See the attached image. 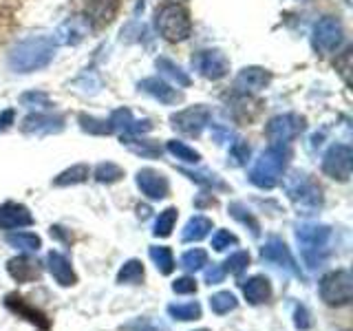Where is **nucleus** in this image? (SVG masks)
<instances>
[{"mask_svg": "<svg viewBox=\"0 0 353 331\" xmlns=\"http://www.w3.org/2000/svg\"><path fill=\"white\" fill-rule=\"evenodd\" d=\"M250 265V254L248 252H236L232 254V257L225 261V272H232V274H241Z\"/></svg>", "mask_w": 353, "mask_h": 331, "instance_id": "nucleus-41", "label": "nucleus"}, {"mask_svg": "<svg viewBox=\"0 0 353 331\" xmlns=\"http://www.w3.org/2000/svg\"><path fill=\"white\" fill-rule=\"evenodd\" d=\"M210 230H212V221H210L208 217H192L181 232V241L183 243L201 241L210 234Z\"/></svg>", "mask_w": 353, "mask_h": 331, "instance_id": "nucleus-24", "label": "nucleus"}, {"mask_svg": "<svg viewBox=\"0 0 353 331\" xmlns=\"http://www.w3.org/2000/svg\"><path fill=\"white\" fill-rule=\"evenodd\" d=\"M143 281V265L137 259H130L121 265V270L117 274L119 285H139Z\"/></svg>", "mask_w": 353, "mask_h": 331, "instance_id": "nucleus-26", "label": "nucleus"}, {"mask_svg": "<svg viewBox=\"0 0 353 331\" xmlns=\"http://www.w3.org/2000/svg\"><path fill=\"white\" fill-rule=\"evenodd\" d=\"M196 69L208 80H221L230 71V62L221 51H201L196 55Z\"/></svg>", "mask_w": 353, "mask_h": 331, "instance_id": "nucleus-13", "label": "nucleus"}, {"mask_svg": "<svg viewBox=\"0 0 353 331\" xmlns=\"http://www.w3.org/2000/svg\"><path fill=\"white\" fill-rule=\"evenodd\" d=\"M329 239L331 228L320 223H305L296 228V241L301 245V257L309 270L323 268L329 259Z\"/></svg>", "mask_w": 353, "mask_h": 331, "instance_id": "nucleus-2", "label": "nucleus"}, {"mask_svg": "<svg viewBox=\"0 0 353 331\" xmlns=\"http://www.w3.org/2000/svg\"><path fill=\"white\" fill-rule=\"evenodd\" d=\"M314 40L316 47H320L323 51H336L342 40H345V33H342V25L336 18H323L316 22L314 27Z\"/></svg>", "mask_w": 353, "mask_h": 331, "instance_id": "nucleus-11", "label": "nucleus"}, {"mask_svg": "<svg viewBox=\"0 0 353 331\" xmlns=\"http://www.w3.org/2000/svg\"><path fill=\"white\" fill-rule=\"evenodd\" d=\"M33 223L31 212L20 203H3L0 205V228L3 230H16Z\"/></svg>", "mask_w": 353, "mask_h": 331, "instance_id": "nucleus-18", "label": "nucleus"}, {"mask_svg": "<svg viewBox=\"0 0 353 331\" xmlns=\"http://www.w3.org/2000/svg\"><path fill=\"white\" fill-rule=\"evenodd\" d=\"M283 188L287 197H290V201L294 203V208L298 210V214L312 217L323 208V190L309 179V174L294 170L285 177Z\"/></svg>", "mask_w": 353, "mask_h": 331, "instance_id": "nucleus-3", "label": "nucleus"}, {"mask_svg": "<svg viewBox=\"0 0 353 331\" xmlns=\"http://www.w3.org/2000/svg\"><path fill=\"white\" fill-rule=\"evenodd\" d=\"M86 31H88V22L84 18H71L58 29L55 40L64 44V47H75V44H80L86 38Z\"/></svg>", "mask_w": 353, "mask_h": 331, "instance_id": "nucleus-21", "label": "nucleus"}, {"mask_svg": "<svg viewBox=\"0 0 353 331\" xmlns=\"http://www.w3.org/2000/svg\"><path fill=\"white\" fill-rule=\"evenodd\" d=\"M157 69H159L165 77H170L172 82L179 84V86H190V77H188V75L181 71V66H176L174 62L165 60V58H159V60H157Z\"/></svg>", "mask_w": 353, "mask_h": 331, "instance_id": "nucleus-34", "label": "nucleus"}, {"mask_svg": "<svg viewBox=\"0 0 353 331\" xmlns=\"http://www.w3.org/2000/svg\"><path fill=\"white\" fill-rule=\"evenodd\" d=\"M261 259H263V261H268V263L279 265V268L287 270V272L294 274V276H303L301 268H298L296 261H294V257H292L290 248H287L285 243H283L281 239H276V237L270 239V241L261 248Z\"/></svg>", "mask_w": 353, "mask_h": 331, "instance_id": "nucleus-9", "label": "nucleus"}, {"mask_svg": "<svg viewBox=\"0 0 353 331\" xmlns=\"http://www.w3.org/2000/svg\"><path fill=\"white\" fill-rule=\"evenodd\" d=\"M119 3L117 0H86L84 20L93 27H104L115 18Z\"/></svg>", "mask_w": 353, "mask_h": 331, "instance_id": "nucleus-14", "label": "nucleus"}, {"mask_svg": "<svg viewBox=\"0 0 353 331\" xmlns=\"http://www.w3.org/2000/svg\"><path fill=\"white\" fill-rule=\"evenodd\" d=\"M239 243V239L232 234V232H228V230H219L216 234L212 237V248L216 250V252H223V250H228L230 245H236Z\"/></svg>", "mask_w": 353, "mask_h": 331, "instance_id": "nucleus-42", "label": "nucleus"}, {"mask_svg": "<svg viewBox=\"0 0 353 331\" xmlns=\"http://www.w3.org/2000/svg\"><path fill=\"white\" fill-rule=\"evenodd\" d=\"M14 121V110H5L3 115H0V130L9 128V124Z\"/></svg>", "mask_w": 353, "mask_h": 331, "instance_id": "nucleus-47", "label": "nucleus"}, {"mask_svg": "<svg viewBox=\"0 0 353 331\" xmlns=\"http://www.w3.org/2000/svg\"><path fill=\"white\" fill-rule=\"evenodd\" d=\"M320 298L331 307L349 305L353 298V279L347 270H336L323 276L320 281Z\"/></svg>", "mask_w": 353, "mask_h": 331, "instance_id": "nucleus-6", "label": "nucleus"}, {"mask_svg": "<svg viewBox=\"0 0 353 331\" xmlns=\"http://www.w3.org/2000/svg\"><path fill=\"white\" fill-rule=\"evenodd\" d=\"M176 214H179V210L176 208H165L163 212L159 214V219L154 221V230H152V234L154 237H170L172 234V230H174V223H176Z\"/></svg>", "mask_w": 353, "mask_h": 331, "instance_id": "nucleus-29", "label": "nucleus"}, {"mask_svg": "<svg viewBox=\"0 0 353 331\" xmlns=\"http://www.w3.org/2000/svg\"><path fill=\"white\" fill-rule=\"evenodd\" d=\"M7 272L18 283H31L40 279V263L29 257H16L7 263Z\"/></svg>", "mask_w": 353, "mask_h": 331, "instance_id": "nucleus-20", "label": "nucleus"}, {"mask_svg": "<svg viewBox=\"0 0 353 331\" xmlns=\"http://www.w3.org/2000/svg\"><path fill=\"white\" fill-rule=\"evenodd\" d=\"M223 279H225V268H223V265L212 263L205 270V283L208 285H219V283H223Z\"/></svg>", "mask_w": 353, "mask_h": 331, "instance_id": "nucleus-45", "label": "nucleus"}, {"mask_svg": "<svg viewBox=\"0 0 353 331\" xmlns=\"http://www.w3.org/2000/svg\"><path fill=\"white\" fill-rule=\"evenodd\" d=\"M230 157H232V163H234V166L248 163V159H250V146H248L245 141H236L234 146L230 148Z\"/></svg>", "mask_w": 353, "mask_h": 331, "instance_id": "nucleus-43", "label": "nucleus"}, {"mask_svg": "<svg viewBox=\"0 0 353 331\" xmlns=\"http://www.w3.org/2000/svg\"><path fill=\"white\" fill-rule=\"evenodd\" d=\"M7 243L20 252H38L42 248L40 237L31 234V232H14V234L7 237Z\"/></svg>", "mask_w": 353, "mask_h": 331, "instance_id": "nucleus-27", "label": "nucleus"}, {"mask_svg": "<svg viewBox=\"0 0 353 331\" xmlns=\"http://www.w3.org/2000/svg\"><path fill=\"white\" fill-rule=\"evenodd\" d=\"M236 305H239V301H236V296L232 292H219V294H214L212 298H210V309H212V312L219 314V316L230 314L232 309H236Z\"/></svg>", "mask_w": 353, "mask_h": 331, "instance_id": "nucleus-32", "label": "nucleus"}, {"mask_svg": "<svg viewBox=\"0 0 353 331\" xmlns=\"http://www.w3.org/2000/svg\"><path fill=\"white\" fill-rule=\"evenodd\" d=\"M303 130H305V117L294 115V113H285V115L270 119L268 128H265L270 141L276 143V146H285V143H290L292 139H296L298 135H301Z\"/></svg>", "mask_w": 353, "mask_h": 331, "instance_id": "nucleus-7", "label": "nucleus"}, {"mask_svg": "<svg viewBox=\"0 0 353 331\" xmlns=\"http://www.w3.org/2000/svg\"><path fill=\"white\" fill-rule=\"evenodd\" d=\"M199 331H208V329H199Z\"/></svg>", "mask_w": 353, "mask_h": 331, "instance_id": "nucleus-50", "label": "nucleus"}, {"mask_svg": "<svg viewBox=\"0 0 353 331\" xmlns=\"http://www.w3.org/2000/svg\"><path fill=\"white\" fill-rule=\"evenodd\" d=\"M121 143H124V146H126L130 152L139 154V157H148V159H154V157H159V154H161L159 143H154V141L135 139V137H121Z\"/></svg>", "mask_w": 353, "mask_h": 331, "instance_id": "nucleus-25", "label": "nucleus"}, {"mask_svg": "<svg viewBox=\"0 0 353 331\" xmlns=\"http://www.w3.org/2000/svg\"><path fill=\"white\" fill-rule=\"evenodd\" d=\"M287 159H290V150L285 146L272 143V146L268 150H263L259 154V159L254 161L250 170V181L256 188H263V190H272V188L281 181Z\"/></svg>", "mask_w": 353, "mask_h": 331, "instance_id": "nucleus-4", "label": "nucleus"}, {"mask_svg": "<svg viewBox=\"0 0 353 331\" xmlns=\"http://www.w3.org/2000/svg\"><path fill=\"white\" fill-rule=\"evenodd\" d=\"M241 287H243V294H245V301L250 305L268 303L272 296V285L265 276H252V279H248Z\"/></svg>", "mask_w": 353, "mask_h": 331, "instance_id": "nucleus-23", "label": "nucleus"}, {"mask_svg": "<svg viewBox=\"0 0 353 331\" xmlns=\"http://www.w3.org/2000/svg\"><path fill=\"white\" fill-rule=\"evenodd\" d=\"M135 327H137L139 331H154V329H152V327H150L148 323H137Z\"/></svg>", "mask_w": 353, "mask_h": 331, "instance_id": "nucleus-49", "label": "nucleus"}, {"mask_svg": "<svg viewBox=\"0 0 353 331\" xmlns=\"http://www.w3.org/2000/svg\"><path fill=\"white\" fill-rule=\"evenodd\" d=\"M5 307L9 309V312H14L18 318H25V320H29L31 325L40 327L42 331H47V329H49V318L44 316L42 312H38L36 307L27 305V303H25V298H20L18 294H9V296L5 298Z\"/></svg>", "mask_w": 353, "mask_h": 331, "instance_id": "nucleus-15", "label": "nucleus"}, {"mask_svg": "<svg viewBox=\"0 0 353 331\" xmlns=\"http://www.w3.org/2000/svg\"><path fill=\"white\" fill-rule=\"evenodd\" d=\"M165 148H168V152L172 154V157H176L183 163H199V161H201V154H199L196 150H192L190 146H185L183 141L172 139V141L165 143Z\"/></svg>", "mask_w": 353, "mask_h": 331, "instance_id": "nucleus-31", "label": "nucleus"}, {"mask_svg": "<svg viewBox=\"0 0 353 331\" xmlns=\"http://www.w3.org/2000/svg\"><path fill=\"white\" fill-rule=\"evenodd\" d=\"M270 73L261 69V66H245L234 80V86L243 93H259L261 88L270 84Z\"/></svg>", "mask_w": 353, "mask_h": 331, "instance_id": "nucleus-17", "label": "nucleus"}, {"mask_svg": "<svg viewBox=\"0 0 353 331\" xmlns=\"http://www.w3.org/2000/svg\"><path fill=\"white\" fill-rule=\"evenodd\" d=\"M172 126L179 128L181 132H188V135H199L210 121V110L205 106H192V108H185L174 113L170 117Z\"/></svg>", "mask_w": 353, "mask_h": 331, "instance_id": "nucleus-10", "label": "nucleus"}, {"mask_svg": "<svg viewBox=\"0 0 353 331\" xmlns=\"http://www.w3.org/2000/svg\"><path fill=\"white\" fill-rule=\"evenodd\" d=\"M168 314H170L174 320H183V323H190V320L201 318V305H199V303L168 305Z\"/></svg>", "mask_w": 353, "mask_h": 331, "instance_id": "nucleus-30", "label": "nucleus"}, {"mask_svg": "<svg viewBox=\"0 0 353 331\" xmlns=\"http://www.w3.org/2000/svg\"><path fill=\"white\" fill-rule=\"evenodd\" d=\"M148 254H150L152 263L157 265V270H159L163 276L172 274V270H174V257H172L170 248H163V245L157 248V245H152V248L148 250Z\"/></svg>", "mask_w": 353, "mask_h": 331, "instance_id": "nucleus-28", "label": "nucleus"}, {"mask_svg": "<svg viewBox=\"0 0 353 331\" xmlns=\"http://www.w3.org/2000/svg\"><path fill=\"white\" fill-rule=\"evenodd\" d=\"M139 88L143 93L152 95L154 99H159L163 104H176L181 99V95L174 91L170 84H165L159 77H146V80L139 82Z\"/></svg>", "mask_w": 353, "mask_h": 331, "instance_id": "nucleus-22", "label": "nucleus"}, {"mask_svg": "<svg viewBox=\"0 0 353 331\" xmlns=\"http://www.w3.org/2000/svg\"><path fill=\"white\" fill-rule=\"evenodd\" d=\"M179 263H181V268L185 272H196V270H201L203 265H208V252L205 250H199V248L188 250L183 257H181Z\"/></svg>", "mask_w": 353, "mask_h": 331, "instance_id": "nucleus-36", "label": "nucleus"}, {"mask_svg": "<svg viewBox=\"0 0 353 331\" xmlns=\"http://www.w3.org/2000/svg\"><path fill=\"white\" fill-rule=\"evenodd\" d=\"M121 177H124V170H121L119 166H115L113 161L99 163L95 168V179L99 183H115V181L121 179Z\"/></svg>", "mask_w": 353, "mask_h": 331, "instance_id": "nucleus-37", "label": "nucleus"}, {"mask_svg": "<svg viewBox=\"0 0 353 331\" xmlns=\"http://www.w3.org/2000/svg\"><path fill=\"white\" fill-rule=\"evenodd\" d=\"M294 325H296V329H301V331L312 329V316H309L307 307L296 305V309H294Z\"/></svg>", "mask_w": 353, "mask_h": 331, "instance_id": "nucleus-44", "label": "nucleus"}, {"mask_svg": "<svg viewBox=\"0 0 353 331\" xmlns=\"http://www.w3.org/2000/svg\"><path fill=\"white\" fill-rule=\"evenodd\" d=\"M137 212H139L141 219H148V217H150V208H148V205H139V208H137Z\"/></svg>", "mask_w": 353, "mask_h": 331, "instance_id": "nucleus-48", "label": "nucleus"}, {"mask_svg": "<svg viewBox=\"0 0 353 331\" xmlns=\"http://www.w3.org/2000/svg\"><path fill=\"white\" fill-rule=\"evenodd\" d=\"M172 292L174 294H194L196 292V281L190 276H183V279H176L172 283Z\"/></svg>", "mask_w": 353, "mask_h": 331, "instance_id": "nucleus-46", "label": "nucleus"}, {"mask_svg": "<svg viewBox=\"0 0 353 331\" xmlns=\"http://www.w3.org/2000/svg\"><path fill=\"white\" fill-rule=\"evenodd\" d=\"M181 172H183L185 177H190L192 181L201 183V185H208V188H225V185H223V181H221L214 172H205V170L194 172V170H185V168H183Z\"/></svg>", "mask_w": 353, "mask_h": 331, "instance_id": "nucleus-40", "label": "nucleus"}, {"mask_svg": "<svg viewBox=\"0 0 353 331\" xmlns=\"http://www.w3.org/2000/svg\"><path fill=\"white\" fill-rule=\"evenodd\" d=\"M86 177H88V166H84V163H77V166H73V168H69V170H64L62 174H58L55 177V185H73V183H82V181H86Z\"/></svg>", "mask_w": 353, "mask_h": 331, "instance_id": "nucleus-33", "label": "nucleus"}, {"mask_svg": "<svg viewBox=\"0 0 353 331\" xmlns=\"http://www.w3.org/2000/svg\"><path fill=\"white\" fill-rule=\"evenodd\" d=\"M64 128V119L58 117V115H42V113H36V115H29L22 119V132H33V135H42V132H60Z\"/></svg>", "mask_w": 353, "mask_h": 331, "instance_id": "nucleus-19", "label": "nucleus"}, {"mask_svg": "<svg viewBox=\"0 0 353 331\" xmlns=\"http://www.w3.org/2000/svg\"><path fill=\"white\" fill-rule=\"evenodd\" d=\"M351 168H353V150L347 143H336V146H331L323 157V172L331 177V179L349 181Z\"/></svg>", "mask_w": 353, "mask_h": 331, "instance_id": "nucleus-8", "label": "nucleus"}, {"mask_svg": "<svg viewBox=\"0 0 353 331\" xmlns=\"http://www.w3.org/2000/svg\"><path fill=\"white\" fill-rule=\"evenodd\" d=\"M80 126H82V130L91 132V135H108V132H113L110 121L95 119V117H88V115H80Z\"/></svg>", "mask_w": 353, "mask_h": 331, "instance_id": "nucleus-38", "label": "nucleus"}, {"mask_svg": "<svg viewBox=\"0 0 353 331\" xmlns=\"http://www.w3.org/2000/svg\"><path fill=\"white\" fill-rule=\"evenodd\" d=\"M47 268L51 272V276L55 279V283L62 287H71L77 283V276L71 268V261L64 257L62 252H49L47 254Z\"/></svg>", "mask_w": 353, "mask_h": 331, "instance_id": "nucleus-16", "label": "nucleus"}, {"mask_svg": "<svg viewBox=\"0 0 353 331\" xmlns=\"http://www.w3.org/2000/svg\"><path fill=\"white\" fill-rule=\"evenodd\" d=\"M108 121H110V128H113V130H119L121 135H126V132L130 130V124H132L135 119H132V113H130L128 108H119V110H115L113 115H110Z\"/></svg>", "mask_w": 353, "mask_h": 331, "instance_id": "nucleus-39", "label": "nucleus"}, {"mask_svg": "<svg viewBox=\"0 0 353 331\" xmlns=\"http://www.w3.org/2000/svg\"><path fill=\"white\" fill-rule=\"evenodd\" d=\"M157 31L168 42H183L190 36L192 25H190V16L181 5L168 3L157 11Z\"/></svg>", "mask_w": 353, "mask_h": 331, "instance_id": "nucleus-5", "label": "nucleus"}, {"mask_svg": "<svg viewBox=\"0 0 353 331\" xmlns=\"http://www.w3.org/2000/svg\"><path fill=\"white\" fill-rule=\"evenodd\" d=\"M137 188L141 190V194H146L148 199H154V201H159V199H165L170 192V185H168V179L159 172V170H152V168H143L137 172Z\"/></svg>", "mask_w": 353, "mask_h": 331, "instance_id": "nucleus-12", "label": "nucleus"}, {"mask_svg": "<svg viewBox=\"0 0 353 331\" xmlns=\"http://www.w3.org/2000/svg\"><path fill=\"white\" fill-rule=\"evenodd\" d=\"M55 55V44L47 36H33L20 42L9 53V66L18 73H31L44 69Z\"/></svg>", "mask_w": 353, "mask_h": 331, "instance_id": "nucleus-1", "label": "nucleus"}, {"mask_svg": "<svg viewBox=\"0 0 353 331\" xmlns=\"http://www.w3.org/2000/svg\"><path fill=\"white\" fill-rule=\"evenodd\" d=\"M230 214L234 217L236 221H241L243 225H248L250 232H252V237H259L261 234L259 221L250 214V210H245V205H243V203H230Z\"/></svg>", "mask_w": 353, "mask_h": 331, "instance_id": "nucleus-35", "label": "nucleus"}]
</instances>
